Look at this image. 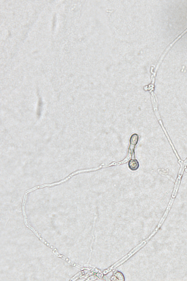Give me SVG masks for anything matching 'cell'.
<instances>
[{
  "label": "cell",
  "instance_id": "obj_2",
  "mask_svg": "<svg viewBox=\"0 0 187 281\" xmlns=\"http://www.w3.org/2000/svg\"><path fill=\"white\" fill-rule=\"evenodd\" d=\"M128 167L132 171L137 170L139 167V162L135 158H132L128 163Z\"/></svg>",
  "mask_w": 187,
  "mask_h": 281
},
{
  "label": "cell",
  "instance_id": "obj_1",
  "mask_svg": "<svg viewBox=\"0 0 187 281\" xmlns=\"http://www.w3.org/2000/svg\"><path fill=\"white\" fill-rule=\"evenodd\" d=\"M139 137L137 134H133L131 137L130 139V146L128 150V153H130L132 156L135 155V148L136 145H137Z\"/></svg>",
  "mask_w": 187,
  "mask_h": 281
},
{
  "label": "cell",
  "instance_id": "obj_3",
  "mask_svg": "<svg viewBox=\"0 0 187 281\" xmlns=\"http://www.w3.org/2000/svg\"><path fill=\"white\" fill-rule=\"evenodd\" d=\"M115 277L118 279L119 280H124V277L122 273L121 272H115Z\"/></svg>",
  "mask_w": 187,
  "mask_h": 281
}]
</instances>
